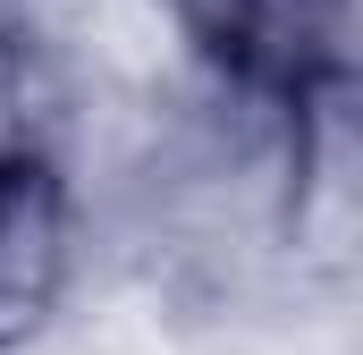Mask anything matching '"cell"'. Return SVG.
Wrapping results in <instances>:
<instances>
[{
	"label": "cell",
	"instance_id": "obj_1",
	"mask_svg": "<svg viewBox=\"0 0 363 355\" xmlns=\"http://www.w3.org/2000/svg\"><path fill=\"white\" fill-rule=\"evenodd\" d=\"M363 237V136L355 77L287 93V178H279V263L313 288H347Z\"/></svg>",
	"mask_w": 363,
	"mask_h": 355
},
{
	"label": "cell",
	"instance_id": "obj_2",
	"mask_svg": "<svg viewBox=\"0 0 363 355\" xmlns=\"http://www.w3.org/2000/svg\"><path fill=\"white\" fill-rule=\"evenodd\" d=\"M85 279V186L60 153L0 161V355L60 339L68 296Z\"/></svg>",
	"mask_w": 363,
	"mask_h": 355
},
{
	"label": "cell",
	"instance_id": "obj_3",
	"mask_svg": "<svg viewBox=\"0 0 363 355\" xmlns=\"http://www.w3.org/2000/svg\"><path fill=\"white\" fill-rule=\"evenodd\" d=\"M203 77L287 93L313 77H355V0H169Z\"/></svg>",
	"mask_w": 363,
	"mask_h": 355
}]
</instances>
